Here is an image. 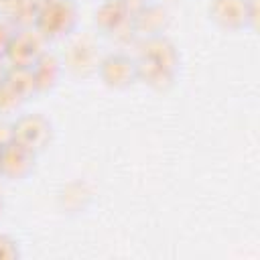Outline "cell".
Wrapping results in <instances>:
<instances>
[{"label":"cell","mask_w":260,"mask_h":260,"mask_svg":"<svg viewBox=\"0 0 260 260\" xmlns=\"http://www.w3.org/2000/svg\"><path fill=\"white\" fill-rule=\"evenodd\" d=\"M75 24V8L67 0H47L39 6L37 28L45 37H61L71 30Z\"/></svg>","instance_id":"cell-1"},{"label":"cell","mask_w":260,"mask_h":260,"mask_svg":"<svg viewBox=\"0 0 260 260\" xmlns=\"http://www.w3.org/2000/svg\"><path fill=\"white\" fill-rule=\"evenodd\" d=\"M43 39L45 35L37 28L32 30H22L16 37H10L8 49H6V57L12 63V67H32L37 63V59L43 55L41 47H43Z\"/></svg>","instance_id":"cell-2"},{"label":"cell","mask_w":260,"mask_h":260,"mask_svg":"<svg viewBox=\"0 0 260 260\" xmlns=\"http://www.w3.org/2000/svg\"><path fill=\"white\" fill-rule=\"evenodd\" d=\"M211 18L225 28H242L250 20H256L254 2L250 0H213L209 6Z\"/></svg>","instance_id":"cell-3"},{"label":"cell","mask_w":260,"mask_h":260,"mask_svg":"<svg viewBox=\"0 0 260 260\" xmlns=\"http://www.w3.org/2000/svg\"><path fill=\"white\" fill-rule=\"evenodd\" d=\"M12 140L37 152L45 148L47 142L51 140V126L41 116H22L12 126Z\"/></svg>","instance_id":"cell-4"},{"label":"cell","mask_w":260,"mask_h":260,"mask_svg":"<svg viewBox=\"0 0 260 260\" xmlns=\"http://www.w3.org/2000/svg\"><path fill=\"white\" fill-rule=\"evenodd\" d=\"M35 160V152L26 146L10 140L2 146V158H0V173H4L10 179H22L30 173Z\"/></svg>","instance_id":"cell-5"},{"label":"cell","mask_w":260,"mask_h":260,"mask_svg":"<svg viewBox=\"0 0 260 260\" xmlns=\"http://www.w3.org/2000/svg\"><path fill=\"white\" fill-rule=\"evenodd\" d=\"M102 77L110 85L124 87V85L132 83L134 77H138V69H136V65L128 57L116 55V57H108L102 63Z\"/></svg>","instance_id":"cell-6"},{"label":"cell","mask_w":260,"mask_h":260,"mask_svg":"<svg viewBox=\"0 0 260 260\" xmlns=\"http://www.w3.org/2000/svg\"><path fill=\"white\" fill-rule=\"evenodd\" d=\"M59 71H61V67H59L57 57L43 53V55L37 59V63L32 65V73H35L39 91H45V89L53 87V85L57 83V79H59Z\"/></svg>","instance_id":"cell-7"},{"label":"cell","mask_w":260,"mask_h":260,"mask_svg":"<svg viewBox=\"0 0 260 260\" xmlns=\"http://www.w3.org/2000/svg\"><path fill=\"white\" fill-rule=\"evenodd\" d=\"M4 79L12 85V89H14L22 100H26L30 93L39 91L37 79H35V73H32V67H12V69L6 73Z\"/></svg>","instance_id":"cell-8"},{"label":"cell","mask_w":260,"mask_h":260,"mask_svg":"<svg viewBox=\"0 0 260 260\" xmlns=\"http://www.w3.org/2000/svg\"><path fill=\"white\" fill-rule=\"evenodd\" d=\"M126 16H128L126 4H124L122 0H116V2H108V4H104V6L100 8V12H98V22H100L104 28L114 30V28H118V26L126 20Z\"/></svg>","instance_id":"cell-9"},{"label":"cell","mask_w":260,"mask_h":260,"mask_svg":"<svg viewBox=\"0 0 260 260\" xmlns=\"http://www.w3.org/2000/svg\"><path fill=\"white\" fill-rule=\"evenodd\" d=\"M22 102V98L12 89V85L2 79L0 81V112H12L18 108V104Z\"/></svg>","instance_id":"cell-10"},{"label":"cell","mask_w":260,"mask_h":260,"mask_svg":"<svg viewBox=\"0 0 260 260\" xmlns=\"http://www.w3.org/2000/svg\"><path fill=\"white\" fill-rule=\"evenodd\" d=\"M8 43H10V35H8V30L0 24V55H4V53H6Z\"/></svg>","instance_id":"cell-11"},{"label":"cell","mask_w":260,"mask_h":260,"mask_svg":"<svg viewBox=\"0 0 260 260\" xmlns=\"http://www.w3.org/2000/svg\"><path fill=\"white\" fill-rule=\"evenodd\" d=\"M4 77H6V73H4V71H2V67H0V81H2Z\"/></svg>","instance_id":"cell-12"},{"label":"cell","mask_w":260,"mask_h":260,"mask_svg":"<svg viewBox=\"0 0 260 260\" xmlns=\"http://www.w3.org/2000/svg\"><path fill=\"white\" fill-rule=\"evenodd\" d=\"M0 158H2V144H0Z\"/></svg>","instance_id":"cell-13"}]
</instances>
